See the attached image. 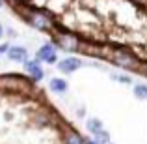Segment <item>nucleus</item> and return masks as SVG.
Listing matches in <instances>:
<instances>
[{"mask_svg": "<svg viewBox=\"0 0 147 144\" xmlns=\"http://www.w3.org/2000/svg\"><path fill=\"white\" fill-rule=\"evenodd\" d=\"M112 62H114L115 66H119V68H123V69H129V71H136V69L142 68L140 60L125 47H114Z\"/></svg>", "mask_w": 147, "mask_h": 144, "instance_id": "nucleus-1", "label": "nucleus"}, {"mask_svg": "<svg viewBox=\"0 0 147 144\" xmlns=\"http://www.w3.org/2000/svg\"><path fill=\"white\" fill-rule=\"evenodd\" d=\"M28 23L34 28L41 30V32H52V28L56 26L54 15L45 11V10H32L28 13Z\"/></svg>", "mask_w": 147, "mask_h": 144, "instance_id": "nucleus-2", "label": "nucleus"}, {"mask_svg": "<svg viewBox=\"0 0 147 144\" xmlns=\"http://www.w3.org/2000/svg\"><path fill=\"white\" fill-rule=\"evenodd\" d=\"M80 43H82L80 36L75 32H69V30H60L56 36V45L63 51H78Z\"/></svg>", "mask_w": 147, "mask_h": 144, "instance_id": "nucleus-3", "label": "nucleus"}, {"mask_svg": "<svg viewBox=\"0 0 147 144\" xmlns=\"http://www.w3.org/2000/svg\"><path fill=\"white\" fill-rule=\"evenodd\" d=\"M36 60L47 62V64L52 66V64H58V54H56V51H54V47L50 43H45V45H41V47L37 49Z\"/></svg>", "mask_w": 147, "mask_h": 144, "instance_id": "nucleus-4", "label": "nucleus"}, {"mask_svg": "<svg viewBox=\"0 0 147 144\" xmlns=\"http://www.w3.org/2000/svg\"><path fill=\"white\" fill-rule=\"evenodd\" d=\"M84 66V62L80 58H75V56H69V58H63V60L58 62V69L63 73H75L76 69H80Z\"/></svg>", "mask_w": 147, "mask_h": 144, "instance_id": "nucleus-5", "label": "nucleus"}, {"mask_svg": "<svg viewBox=\"0 0 147 144\" xmlns=\"http://www.w3.org/2000/svg\"><path fill=\"white\" fill-rule=\"evenodd\" d=\"M24 69L28 71L30 75V81H41L43 79V69L39 66V60H26L24 62Z\"/></svg>", "mask_w": 147, "mask_h": 144, "instance_id": "nucleus-6", "label": "nucleus"}, {"mask_svg": "<svg viewBox=\"0 0 147 144\" xmlns=\"http://www.w3.org/2000/svg\"><path fill=\"white\" fill-rule=\"evenodd\" d=\"M7 58H9L11 62H22V64H24V62L28 60V51H26L24 47L11 45L9 51H7Z\"/></svg>", "mask_w": 147, "mask_h": 144, "instance_id": "nucleus-7", "label": "nucleus"}, {"mask_svg": "<svg viewBox=\"0 0 147 144\" xmlns=\"http://www.w3.org/2000/svg\"><path fill=\"white\" fill-rule=\"evenodd\" d=\"M63 144H86L84 137L75 129H69L63 133Z\"/></svg>", "mask_w": 147, "mask_h": 144, "instance_id": "nucleus-8", "label": "nucleus"}, {"mask_svg": "<svg viewBox=\"0 0 147 144\" xmlns=\"http://www.w3.org/2000/svg\"><path fill=\"white\" fill-rule=\"evenodd\" d=\"M49 88L52 92H56V94H63V92H67V81L60 79V77H54V79H50Z\"/></svg>", "mask_w": 147, "mask_h": 144, "instance_id": "nucleus-9", "label": "nucleus"}, {"mask_svg": "<svg viewBox=\"0 0 147 144\" xmlns=\"http://www.w3.org/2000/svg\"><path fill=\"white\" fill-rule=\"evenodd\" d=\"M132 94H134V97H138V99H147V84L136 83L132 86Z\"/></svg>", "mask_w": 147, "mask_h": 144, "instance_id": "nucleus-10", "label": "nucleus"}, {"mask_svg": "<svg viewBox=\"0 0 147 144\" xmlns=\"http://www.w3.org/2000/svg\"><path fill=\"white\" fill-rule=\"evenodd\" d=\"M86 127H88V131H90V133H97V131H100L102 129V122H100L99 118H90L86 122Z\"/></svg>", "mask_w": 147, "mask_h": 144, "instance_id": "nucleus-11", "label": "nucleus"}, {"mask_svg": "<svg viewBox=\"0 0 147 144\" xmlns=\"http://www.w3.org/2000/svg\"><path fill=\"white\" fill-rule=\"evenodd\" d=\"M93 141L97 142V144H110V133H108L106 129H100V131L95 133Z\"/></svg>", "mask_w": 147, "mask_h": 144, "instance_id": "nucleus-12", "label": "nucleus"}, {"mask_svg": "<svg viewBox=\"0 0 147 144\" xmlns=\"http://www.w3.org/2000/svg\"><path fill=\"white\" fill-rule=\"evenodd\" d=\"M112 79L119 81V83H123V84H130V79H129V77H125V75H112Z\"/></svg>", "mask_w": 147, "mask_h": 144, "instance_id": "nucleus-13", "label": "nucleus"}, {"mask_svg": "<svg viewBox=\"0 0 147 144\" xmlns=\"http://www.w3.org/2000/svg\"><path fill=\"white\" fill-rule=\"evenodd\" d=\"M9 47H11V45H7V43H2V45H0V54H4V53L7 54V51H9Z\"/></svg>", "mask_w": 147, "mask_h": 144, "instance_id": "nucleus-14", "label": "nucleus"}, {"mask_svg": "<svg viewBox=\"0 0 147 144\" xmlns=\"http://www.w3.org/2000/svg\"><path fill=\"white\" fill-rule=\"evenodd\" d=\"M140 69H142V71H144L145 75H147V62H145V64H142V68H140Z\"/></svg>", "mask_w": 147, "mask_h": 144, "instance_id": "nucleus-15", "label": "nucleus"}, {"mask_svg": "<svg viewBox=\"0 0 147 144\" xmlns=\"http://www.w3.org/2000/svg\"><path fill=\"white\" fill-rule=\"evenodd\" d=\"M136 4H142V6H147V0H134Z\"/></svg>", "mask_w": 147, "mask_h": 144, "instance_id": "nucleus-16", "label": "nucleus"}, {"mask_svg": "<svg viewBox=\"0 0 147 144\" xmlns=\"http://www.w3.org/2000/svg\"><path fill=\"white\" fill-rule=\"evenodd\" d=\"M4 36V28H2V25H0V38Z\"/></svg>", "mask_w": 147, "mask_h": 144, "instance_id": "nucleus-17", "label": "nucleus"}, {"mask_svg": "<svg viewBox=\"0 0 147 144\" xmlns=\"http://www.w3.org/2000/svg\"><path fill=\"white\" fill-rule=\"evenodd\" d=\"M86 144H97L95 141H86Z\"/></svg>", "mask_w": 147, "mask_h": 144, "instance_id": "nucleus-18", "label": "nucleus"}, {"mask_svg": "<svg viewBox=\"0 0 147 144\" xmlns=\"http://www.w3.org/2000/svg\"><path fill=\"white\" fill-rule=\"evenodd\" d=\"M4 6V0H0V8H2Z\"/></svg>", "mask_w": 147, "mask_h": 144, "instance_id": "nucleus-19", "label": "nucleus"}, {"mask_svg": "<svg viewBox=\"0 0 147 144\" xmlns=\"http://www.w3.org/2000/svg\"><path fill=\"white\" fill-rule=\"evenodd\" d=\"M110 144H112V142H110Z\"/></svg>", "mask_w": 147, "mask_h": 144, "instance_id": "nucleus-20", "label": "nucleus"}]
</instances>
